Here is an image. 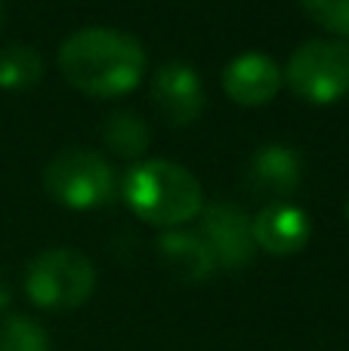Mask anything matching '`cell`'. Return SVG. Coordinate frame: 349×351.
<instances>
[{
  "label": "cell",
  "mask_w": 349,
  "mask_h": 351,
  "mask_svg": "<svg viewBox=\"0 0 349 351\" xmlns=\"http://www.w3.org/2000/svg\"><path fill=\"white\" fill-rule=\"evenodd\" d=\"M59 68L74 90L96 99H115L142 84L146 49L127 31L80 28L62 40Z\"/></svg>",
  "instance_id": "cell-1"
},
{
  "label": "cell",
  "mask_w": 349,
  "mask_h": 351,
  "mask_svg": "<svg viewBox=\"0 0 349 351\" xmlns=\"http://www.w3.org/2000/svg\"><path fill=\"white\" fill-rule=\"evenodd\" d=\"M124 200L142 222L177 228L201 213V182L170 160H139L124 179Z\"/></svg>",
  "instance_id": "cell-2"
},
{
  "label": "cell",
  "mask_w": 349,
  "mask_h": 351,
  "mask_svg": "<svg viewBox=\"0 0 349 351\" xmlns=\"http://www.w3.org/2000/svg\"><path fill=\"white\" fill-rule=\"evenodd\" d=\"M96 290V265L90 256L68 247L43 250L25 271V293L37 308L71 311L80 308Z\"/></svg>",
  "instance_id": "cell-3"
},
{
  "label": "cell",
  "mask_w": 349,
  "mask_h": 351,
  "mask_svg": "<svg viewBox=\"0 0 349 351\" xmlns=\"http://www.w3.org/2000/svg\"><path fill=\"white\" fill-rule=\"evenodd\" d=\"M284 84L313 105H331L349 96V43L309 40L284 65Z\"/></svg>",
  "instance_id": "cell-4"
},
{
  "label": "cell",
  "mask_w": 349,
  "mask_h": 351,
  "mask_svg": "<svg viewBox=\"0 0 349 351\" xmlns=\"http://www.w3.org/2000/svg\"><path fill=\"white\" fill-rule=\"evenodd\" d=\"M43 185L68 210H93L109 200L115 176L102 154L68 145L49 158L43 170Z\"/></svg>",
  "instance_id": "cell-5"
},
{
  "label": "cell",
  "mask_w": 349,
  "mask_h": 351,
  "mask_svg": "<svg viewBox=\"0 0 349 351\" xmlns=\"http://www.w3.org/2000/svg\"><path fill=\"white\" fill-rule=\"evenodd\" d=\"M201 237L207 241V247L214 250L216 268H238L251 265L254 259V228L247 213L238 204H210L201 213Z\"/></svg>",
  "instance_id": "cell-6"
},
{
  "label": "cell",
  "mask_w": 349,
  "mask_h": 351,
  "mask_svg": "<svg viewBox=\"0 0 349 351\" xmlns=\"http://www.w3.org/2000/svg\"><path fill=\"white\" fill-rule=\"evenodd\" d=\"M152 102L173 127H189L204 111V84L185 62H164L152 77Z\"/></svg>",
  "instance_id": "cell-7"
},
{
  "label": "cell",
  "mask_w": 349,
  "mask_h": 351,
  "mask_svg": "<svg viewBox=\"0 0 349 351\" xmlns=\"http://www.w3.org/2000/svg\"><path fill=\"white\" fill-rule=\"evenodd\" d=\"M282 65L266 53H241L223 71V90L238 105H266L282 90Z\"/></svg>",
  "instance_id": "cell-8"
},
{
  "label": "cell",
  "mask_w": 349,
  "mask_h": 351,
  "mask_svg": "<svg viewBox=\"0 0 349 351\" xmlns=\"http://www.w3.org/2000/svg\"><path fill=\"white\" fill-rule=\"evenodd\" d=\"M251 228H254V243L272 256L300 253V250L306 247L309 234H313V225H309L306 213L294 204H284V200H275V204L263 206V210L254 216Z\"/></svg>",
  "instance_id": "cell-9"
},
{
  "label": "cell",
  "mask_w": 349,
  "mask_h": 351,
  "mask_svg": "<svg viewBox=\"0 0 349 351\" xmlns=\"http://www.w3.org/2000/svg\"><path fill=\"white\" fill-rule=\"evenodd\" d=\"M158 253L164 259V265L170 268V274L179 278L183 284H201L216 271L214 250L207 247V241L198 231L167 228L158 237Z\"/></svg>",
  "instance_id": "cell-10"
},
{
  "label": "cell",
  "mask_w": 349,
  "mask_h": 351,
  "mask_svg": "<svg viewBox=\"0 0 349 351\" xmlns=\"http://www.w3.org/2000/svg\"><path fill=\"white\" fill-rule=\"evenodd\" d=\"M247 179L257 188V194H266V197H284L291 194L303 179V164L297 158L294 148L288 145H269L257 148L247 164Z\"/></svg>",
  "instance_id": "cell-11"
},
{
  "label": "cell",
  "mask_w": 349,
  "mask_h": 351,
  "mask_svg": "<svg viewBox=\"0 0 349 351\" xmlns=\"http://www.w3.org/2000/svg\"><path fill=\"white\" fill-rule=\"evenodd\" d=\"M102 142L124 160H136L146 154L152 142V130L136 111H115L102 123Z\"/></svg>",
  "instance_id": "cell-12"
},
{
  "label": "cell",
  "mask_w": 349,
  "mask_h": 351,
  "mask_svg": "<svg viewBox=\"0 0 349 351\" xmlns=\"http://www.w3.org/2000/svg\"><path fill=\"white\" fill-rule=\"evenodd\" d=\"M43 77V59L28 43H12L0 49V90H28Z\"/></svg>",
  "instance_id": "cell-13"
},
{
  "label": "cell",
  "mask_w": 349,
  "mask_h": 351,
  "mask_svg": "<svg viewBox=\"0 0 349 351\" xmlns=\"http://www.w3.org/2000/svg\"><path fill=\"white\" fill-rule=\"evenodd\" d=\"M0 351H49V336L34 317L10 315L0 321Z\"/></svg>",
  "instance_id": "cell-14"
},
{
  "label": "cell",
  "mask_w": 349,
  "mask_h": 351,
  "mask_svg": "<svg viewBox=\"0 0 349 351\" xmlns=\"http://www.w3.org/2000/svg\"><path fill=\"white\" fill-rule=\"evenodd\" d=\"M300 6L322 28L349 37V0H300Z\"/></svg>",
  "instance_id": "cell-15"
},
{
  "label": "cell",
  "mask_w": 349,
  "mask_h": 351,
  "mask_svg": "<svg viewBox=\"0 0 349 351\" xmlns=\"http://www.w3.org/2000/svg\"><path fill=\"white\" fill-rule=\"evenodd\" d=\"M0 28H3V0H0Z\"/></svg>",
  "instance_id": "cell-16"
},
{
  "label": "cell",
  "mask_w": 349,
  "mask_h": 351,
  "mask_svg": "<svg viewBox=\"0 0 349 351\" xmlns=\"http://www.w3.org/2000/svg\"><path fill=\"white\" fill-rule=\"evenodd\" d=\"M346 219H349V204H346Z\"/></svg>",
  "instance_id": "cell-17"
}]
</instances>
